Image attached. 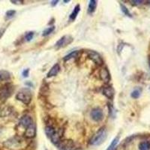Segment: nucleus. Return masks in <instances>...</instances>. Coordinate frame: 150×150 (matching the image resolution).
Listing matches in <instances>:
<instances>
[{"instance_id":"obj_21","label":"nucleus","mask_w":150,"mask_h":150,"mask_svg":"<svg viewBox=\"0 0 150 150\" xmlns=\"http://www.w3.org/2000/svg\"><path fill=\"white\" fill-rule=\"evenodd\" d=\"M54 29H55L54 26H50V27L47 28V29H46L44 32H43V36L49 35L50 34H51V33H53V31H54Z\"/></svg>"},{"instance_id":"obj_6","label":"nucleus","mask_w":150,"mask_h":150,"mask_svg":"<svg viewBox=\"0 0 150 150\" xmlns=\"http://www.w3.org/2000/svg\"><path fill=\"white\" fill-rule=\"evenodd\" d=\"M87 55H88V57H89L93 62H95L96 65H101L103 64V59L102 58H101V55L99 54L98 53H97L96 51H94V50H89V51H87Z\"/></svg>"},{"instance_id":"obj_12","label":"nucleus","mask_w":150,"mask_h":150,"mask_svg":"<svg viewBox=\"0 0 150 150\" xmlns=\"http://www.w3.org/2000/svg\"><path fill=\"white\" fill-rule=\"evenodd\" d=\"M100 77L105 83H108L110 80V74L107 68H102L100 70Z\"/></svg>"},{"instance_id":"obj_18","label":"nucleus","mask_w":150,"mask_h":150,"mask_svg":"<svg viewBox=\"0 0 150 150\" xmlns=\"http://www.w3.org/2000/svg\"><path fill=\"white\" fill-rule=\"evenodd\" d=\"M119 140H120L119 137H116V138L113 139V140L110 143V145L108 146V148L107 149V150H116V146L119 143Z\"/></svg>"},{"instance_id":"obj_22","label":"nucleus","mask_w":150,"mask_h":150,"mask_svg":"<svg viewBox=\"0 0 150 150\" xmlns=\"http://www.w3.org/2000/svg\"><path fill=\"white\" fill-rule=\"evenodd\" d=\"M120 6H121L122 11V12H123V13H124L125 14V15L128 16V17H131V13H130L129 11H128V9L127 8L125 7V6L124 5H122V4L121 3V4H120Z\"/></svg>"},{"instance_id":"obj_26","label":"nucleus","mask_w":150,"mask_h":150,"mask_svg":"<svg viewBox=\"0 0 150 150\" xmlns=\"http://www.w3.org/2000/svg\"><path fill=\"white\" fill-rule=\"evenodd\" d=\"M131 2L133 5H140V4H142L143 2H144V1H140V0H139V1H131Z\"/></svg>"},{"instance_id":"obj_23","label":"nucleus","mask_w":150,"mask_h":150,"mask_svg":"<svg viewBox=\"0 0 150 150\" xmlns=\"http://www.w3.org/2000/svg\"><path fill=\"white\" fill-rule=\"evenodd\" d=\"M33 37H34V33L33 32H29L26 34L25 35V38H26V41H30L31 40L33 39Z\"/></svg>"},{"instance_id":"obj_28","label":"nucleus","mask_w":150,"mask_h":150,"mask_svg":"<svg viewBox=\"0 0 150 150\" xmlns=\"http://www.w3.org/2000/svg\"><path fill=\"white\" fill-rule=\"evenodd\" d=\"M11 2L13 4H21V3H23V1H17H17H14V0H11Z\"/></svg>"},{"instance_id":"obj_9","label":"nucleus","mask_w":150,"mask_h":150,"mask_svg":"<svg viewBox=\"0 0 150 150\" xmlns=\"http://www.w3.org/2000/svg\"><path fill=\"white\" fill-rule=\"evenodd\" d=\"M33 124H34V122L29 116H23L20 120V125L26 129Z\"/></svg>"},{"instance_id":"obj_4","label":"nucleus","mask_w":150,"mask_h":150,"mask_svg":"<svg viewBox=\"0 0 150 150\" xmlns=\"http://www.w3.org/2000/svg\"><path fill=\"white\" fill-rule=\"evenodd\" d=\"M14 92V86L11 84H5L0 89V100L5 101Z\"/></svg>"},{"instance_id":"obj_24","label":"nucleus","mask_w":150,"mask_h":150,"mask_svg":"<svg viewBox=\"0 0 150 150\" xmlns=\"http://www.w3.org/2000/svg\"><path fill=\"white\" fill-rule=\"evenodd\" d=\"M140 91L138 89H136V90L133 91L132 93H131V97L134 98H137L140 97Z\"/></svg>"},{"instance_id":"obj_8","label":"nucleus","mask_w":150,"mask_h":150,"mask_svg":"<svg viewBox=\"0 0 150 150\" xmlns=\"http://www.w3.org/2000/svg\"><path fill=\"white\" fill-rule=\"evenodd\" d=\"M90 116L92 120L96 122H100L104 118V113L100 108H95L90 112Z\"/></svg>"},{"instance_id":"obj_16","label":"nucleus","mask_w":150,"mask_h":150,"mask_svg":"<svg viewBox=\"0 0 150 150\" xmlns=\"http://www.w3.org/2000/svg\"><path fill=\"white\" fill-rule=\"evenodd\" d=\"M80 11V5H77L74 7V8L73 11L71 12V14L70 16H69V18H70L71 21H74L75 19L77 18V15H78Z\"/></svg>"},{"instance_id":"obj_20","label":"nucleus","mask_w":150,"mask_h":150,"mask_svg":"<svg viewBox=\"0 0 150 150\" xmlns=\"http://www.w3.org/2000/svg\"><path fill=\"white\" fill-rule=\"evenodd\" d=\"M77 55H78V51H77V50H75V51L71 52V53H69V54H68L67 56H65V57H64V60H65V61H68V60L69 59H71L77 57Z\"/></svg>"},{"instance_id":"obj_7","label":"nucleus","mask_w":150,"mask_h":150,"mask_svg":"<svg viewBox=\"0 0 150 150\" xmlns=\"http://www.w3.org/2000/svg\"><path fill=\"white\" fill-rule=\"evenodd\" d=\"M23 141V140L20 139L19 137H13V138L10 139V140H7L6 142L4 143V146H6L7 148H11V149H16L19 148L21 146V143Z\"/></svg>"},{"instance_id":"obj_29","label":"nucleus","mask_w":150,"mask_h":150,"mask_svg":"<svg viewBox=\"0 0 150 150\" xmlns=\"http://www.w3.org/2000/svg\"><path fill=\"white\" fill-rule=\"evenodd\" d=\"M58 2H59V1H57V0H56V1H53V2H51V5H53V6H55V5L58 3Z\"/></svg>"},{"instance_id":"obj_1","label":"nucleus","mask_w":150,"mask_h":150,"mask_svg":"<svg viewBox=\"0 0 150 150\" xmlns=\"http://www.w3.org/2000/svg\"><path fill=\"white\" fill-rule=\"evenodd\" d=\"M108 137V131L105 127H102L96 132L89 140V143L93 146H99L102 144Z\"/></svg>"},{"instance_id":"obj_19","label":"nucleus","mask_w":150,"mask_h":150,"mask_svg":"<svg viewBox=\"0 0 150 150\" xmlns=\"http://www.w3.org/2000/svg\"><path fill=\"white\" fill-rule=\"evenodd\" d=\"M140 150H150V143L148 141L141 142L139 145Z\"/></svg>"},{"instance_id":"obj_15","label":"nucleus","mask_w":150,"mask_h":150,"mask_svg":"<svg viewBox=\"0 0 150 150\" xmlns=\"http://www.w3.org/2000/svg\"><path fill=\"white\" fill-rule=\"evenodd\" d=\"M11 78V74L7 71L0 70V82L6 81Z\"/></svg>"},{"instance_id":"obj_14","label":"nucleus","mask_w":150,"mask_h":150,"mask_svg":"<svg viewBox=\"0 0 150 150\" xmlns=\"http://www.w3.org/2000/svg\"><path fill=\"white\" fill-rule=\"evenodd\" d=\"M60 71V66L59 64H55L53 67L51 68V69L49 71V72L47 73V77L48 78L50 77H55L57 75V74Z\"/></svg>"},{"instance_id":"obj_2","label":"nucleus","mask_w":150,"mask_h":150,"mask_svg":"<svg viewBox=\"0 0 150 150\" xmlns=\"http://www.w3.org/2000/svg\"><path fill=\"white\" fill-rule=\"evenodd\" d=\"M16 98L18 101H21L23 104L28 105L32 101L33 95H32V92H31V91L29 89L24 88V89H22L17 92V96H16Z\"/></svg>"},{"instance_id":"obj_5","label":"nucleus","mask_w":150,"mask_h":150,"mask_svg":"<svg viewBox=\"0 0 150 150\" xmlns=\"http://www.w3.org/2000/svg\"><path fill=\"white\" fill-rule=\"evenodd\" d=\"M73 41V38L70 35H65L63 37H62L55 45V48L56 49H60L62 47H66L69 44Z\"/></svg>"},{"instance_id":"obj_10","label":"nucleus","mask_w":150,"mask_h":150,"mask_svg":"<svg viewBox=\"0 0 150 150\" xmlns=\"http://www.w3.org/2000/svg\"><path fill=\"white\" fill-rule=\"evenodd\" d=\"M59 146L62 149L65 150H74L76 149V146L71 140H65L63 142L60 141V143H59Z\"/></svg>"},{"instance_id":"obj_3","label":"nucleus","mask_w":150,"mask_h":150,"mask_svg":"<svg viewBox=\"0 0 150 150\" xmlns=\"http://www.w3.org/2000/svg\"><path fill=\"white\" fill-rule=\"evenodd\" d=\"M45 133L54 144H59L60 143L61 135L59 133V131H56L53 127L50 126V125L47 126L45 128Z\"/></svg>"},{"instance_id":"obj_17","label":"nucleus","mask_w":150,"mask_h":150,"mask_svg":"<svg viewBox=\"0 0 150 150\" xmlns=\"http://www.w3.org/2000/svg\"><path fill=\"white\" fill-rule=\"evenodd\" d=\"M96 7H97V1L96 0H91L89 2V6H88V13L92 14L96 11Z\"/></svg>"},{"instance_id":"obj_11","label":"nucleus","mask_w":150,"mask_h":150,"mask_svg":"<svg viewBox=\"0 0 150 150\" xmlns=\"http://www.w3.org/2000/svg\"><path fill=\"white\" fill-rule=\"evenodd\" d=\"M36 134V129H35V125L33 124L29 127H28L26 130H25V133L24 135L27 138H33L35 137Z\"/></svg>"},{"instance_id":"obj_30","label":"nucleus","mask_w":150,"mask_h":150,"mask_svg":"<svg viewBox=\"0 0 150 150\" xmlns=\"http://www.w3.org/2000/svg\"><path fill=\"white\" fill-rule=\"evenodd\" d=\"M149 67H150V56H149Z\"/></svg>"},{"instance_id":"obj_13","label":"nucleus","mask_w":150,"mask_h":150,"mask_svg":"<svg viewBox=\"0 0 150 150\" xmlns=\"http://www.w3.org/2000/svg\"><path fill=\"white\" fill-rule=\"evenodd\" d=\"M102 92L104 94V96L109 99H112L113 96H114V90H113L112 86L104 87Z\"/></svg>"},{"instance_id":"obj_27","label":"nucleus","mask_w":150,"mask_h":150,"mask_svg":"<svg viewBox=\"0 0 150 150\" xmlns=\"http://www.w3.org/2000/svg\"><path fill=\"white\" fill-rule=\"evenodd\" d=\"M29 69H26V70H24L23 71V77H28V75H29Z\"/></svg>"},{"instance_id":"obj_25","label":"nucleus","mask_w":150,"mask_h":150,"mask_svg":"<svg viewBox=\"0 0 150 150\" xmlns=\"http://www.w3.org/2000/svg\"><path fill=\"white\" fill-rule=\"evenodd\" d=\"M15 13H16V11H14V10H9V11H8L7 12H6V17H13V16L14 15V14H15Z\"/></svg>"}]
</instances>
